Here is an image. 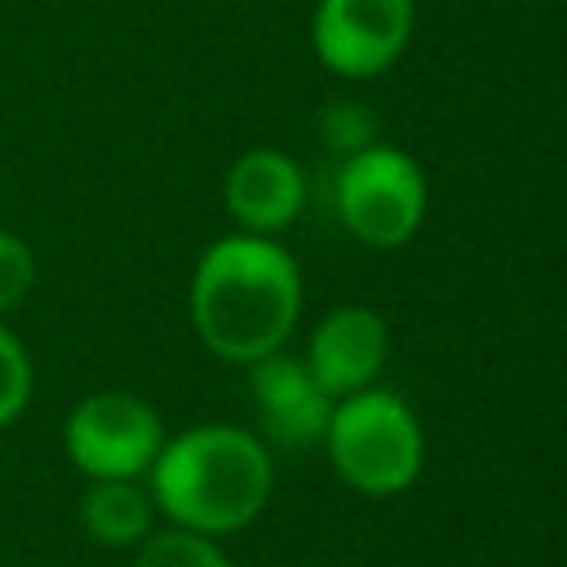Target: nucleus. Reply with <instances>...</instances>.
<instances>
[{
	"label": "nucleus",
	"mask_w": 567,
	"mask_h": 567,
	"mask_svg": "<svg viewBox=\"0 0 567 567\" xmlns=\"http://www.w3.org/2000/svg\"><path fill=\"white\" fill-rule=\"evenodd\" d=\"M301 315V270L275 235L230 230L190 270V328L208 354L257 363L292 337Z\"/></svg>",
	"instance_id": "obj_1"
},
{
	"label": "nucleus",
	"mask_w": 567,
	"mask_h": 567,
	"mask_svg": "<svg viewBox=\"0 0 567 567\" xmlns=\"http://www.w3.org/2000/svg\"><path fill=\"white\" fill-rule=\"evenodd\" d=\"M270 487V447L252 430L226 421L190 425L164 439L159 456L146 470L155 514H164L168 527H186L199 536H230L248 527L266 509Z\"/></svg>",
	"instance_id": "obj_2"
},
{
	"label": "nucleus",
	"mask_w": 567,
	"mask_h": 567,
	"mask_svg": "<svg viewBox=\"0 0 567 567\" xmlns=\"http://www.w3.org/2000/svg\"><path fill=\"white\" fill-rule=\"evenodd\" d=\"M323 447L346 487L363 496L408 492L425 465V430L403 394L368 385L332 403Z\"/></svg>",
	"instance_id": "obj_3"
},
{
	"label": "nucleus",
	"mask_w": 567,
	"mask_h": 567,
	"mask_svg": "<svg viewBox=\"0 0 567 567\" xmlns=\"http://www.w3.org/2000/svg\"><path fill=\"white\" fill-rule=\"evenodd\" d=\"M337 217L341 226L363 244V248H399L421 230L425 217V168L399 151V146H363L350 151L346 164L337 168Z\"/></svg>",
	"instance_id": "obj_4"
},
{
	"label": "nucleus",
	"mask_w": 567,
	"mask_h": 567,
	"mask_svg": "<svg viewBox=\"0 0 567 567\" xmlns=\"http://www.w3.org/2000/svg\"><path fill=\"white\" fill-rule=\"evenodd\" d=\"M164 439V416L133 390H93L62 421L66 461L84 478H146Z\"/></svg>",
	"instance_id": "obj_5"
},
{
	"label": "nucleus",
	"mask_w": 567,
	"mask_h": 567,
	"mask_svg": "<svg viewBox=\"0 0 567 567\" xmlns=\"http://www.w3.org/2000/svg\"><path fill=\"white\" fill-rule=\"evenodd\" d=\"M412 0H319L310 18V44L319 62L346 80L381 75L412 40Z\"/></svg>",
	"instance_id": "obj_6"
},
{
	"label": "nucleus",
	"mask_w": 567,
	"mask_h": 567,
	"mask_svg": "<svg viewBox=\"0 0 567 567\" xmlns=\"http://www.w3.org/2000/svg\"><path fill=\"white\" fill-rule=\"evenodd\" d=\"M390 354V328L372 306H332L310 341H306V368L319 381L328 399H346L354 390L377 385Z\"/></svg>",
	"instance_id": "obj_7"
},
{
	"label": "nucleus",
	"mask_w": 567,
	"mask_h": 567,
	"mask_svg": "<svg viewBox=\"0 0 567 567\" xmlns=\"http://www.w3.org/2000/svg\"><path fill=\"white\" fill-rule=\"evenodd\" d=\"M248 394H252L261 434L275 447L301 452V447L323 443V430H328L337 399H328L319 390V381L310 377V368L301 359L275 350V354L248 363Z\"/></svg>",
	"instance_id": "obj_8"
},
{
	"label": "nucleus",
	"mask_w": 567,
	"mask_h": 567,
	"mask_svg": "<svg viewBox=\"0 0 567 567\" xmlns=\"http://www.w3.org/2000/svg\"><path fill=\"white\" fill-rule=\"evenodd\" d=\"M221 199H226L235 230L279 235L297 221V213L306 204V173L292 155H284L275 146H252L226 168Z\"/></svg>",
	"instance_id": "obj_9"
},
{
	"label": "nucleus",
	"mask_w": 567,
	"mask_h": 567,
	"mask_svg": "<svg viewBox=\"0 0 567 567\" xmlns=\"http://www.w3.org/2000/svg\"><path fill=\"white\" fill-rule=\"evenodd\" d=\"M80 527L102 549H137L155 532V501L137 478H89L80 492Z\"/></svg>",
	"instance_id": "obj_10"
},
{
	"label": "nucleus",
	"mask_w": 567,
	"mask_h": 567,
	"mask_svg": "<svg viewBox=\"0 0 567 567\" xmlns=\"http://www.w3.org/2000/svg\"><path fill=\"white\" fill-rule=\"evenodd\" d=\"M133 567H235V563L226 558L217 536H199L186 527H155L137 545Z\"/></svg>",
	"instance_id": "obj_11"
},
{
	"label": "nucleus",
	"mask_w": 567,
	"mask_h": 567,
	"mask_svg": "<svg viewBox=\"0 0 567 567\" xmlns=\"http://www.w3.org/2000/svg\"><path fill=\"white\" fill-rule=\"evenodd\" d=\"M35 394V363L22 337L0 319V430H9Z\"/></svg>",
	"instance_id": "obj_12"
},
{
	"label": "nucleus",
	"mask_w": 567,
	"mask_h": 567,
	"mask_svg": "<svg viewBox=\"0 0 567 567\" xmlns=\"http://www.w3.org/2000/svg\"><path fill=\"white\" fill-rule=\"evenodd\" d=\"M35 288V252L18 230H0V319Z\"/></svg>",
	"instance_id": "obj_13"
},
{
	"label": "nucleus",
	"mask_w": 567,
	"mask_h": 567,
	"mask_svg": "<svg viewBox=\"0 0 567 567\" xmlns=\"http://www.w3.org/2000/svg\"><path fill=\"white\" fill-rule=\"evenodd\" d=\"M319 133L328 137V146H341L346 155L372 146V120H368L363 106H354V102H332L328 115L319 120Z\"/></svg>",
	"instance_id": "obj_14"
}]
</instances>
